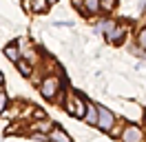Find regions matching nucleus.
Wrapping results in <instances>:
<instances>
[{
	"label": "nucleus",
	"mask_w": 146,
	"mask_h": 142,
	"mask_svg": "<svg viewBox=\"0 0 146 142\" xmlns=\"http://www.w3.org/2000/svg\"><path fill=\"white\" fill-rule=\"evenodd\" d=\"M86 104H89V102H86L80 93H71L69 100H66V111H69L71 115H75V118H84Z\"/></svg>",
	"instance_id": "obj_1"
},
{
	"label": "nucleus",
	"mask_w": 146,
	"mask_h": 142,
	"mask_svg": "<svg viewBox=\"0 0 146 142\" xmlns=\"http://www.w3.org/2000/svg\"><path fill=\"white\" fill-rule=\"evenodd\" d=\"M95 124L100 127L102 131H111V127L115 124V115L111 113L106 107H100V104H98V120H95Z\"/></svg>",
	"instance_id": "obj_2"
},
{
	"label": "nucleus",
	"mask_w": 146,
	"mask_h": 142,
	"mask_svg": "<svg viewBox=\"0 0 146 142\" xmlns=\"http://www.w3.org/2000/svg\"><path fill=\"white\" fill-rule=\"evenodd\" d=\"M122 140H124V142H144V133H142L139 127L131 124V127H124V131H122Z\"/></svg>",
	"instance_id": "obj_3"
},
{
	"label": "nucleus",
	"mask_w": 146,
	"mask_h": 142,
	"mask_svg": "<svg viewBox=\"0 0 146 142\" xmlns=\"http://www.w3.org/2000/svg\"><path fill=\"white\" fill-rule=\"evenodd\" d=\"M58 91H60V80L58 78H46L44 82H42V96H44L46 100H53Z\"/></svg>",
	"instance_id": "obj_4"
},
{
	"label": "nucleus",
	"mask_w": 146,
	"mask_h": 142,
	"mask_svg": "<svg viewBox=\"0 0 146 142\" xmlns=\"http://www.w3.org/2000/svg\"><path fill=\"white\" fill-rule=\"evenodd\" d=\"M49 142H73L62 129H58V127H51V131H49Z\"/></svg>",
	"instance_id": "obj_5"
},
{
	"label": "nucleus",
	"mask_w": 146,
	"mask_h": 142,
	"mask_svg": "<svg viewBox=\"0 0 146 142\" xmlns=\"http://www.w3.org/2000/svg\"><path fill=\"white\" fill-rule=\"evenodd\" d=\"M84 120H86L89 124H95V120H98V104H86Z\"/></svg>",
	"instance_id": "obj_6"
},
{
	"label": "nucleus",
	"mask_w": 146,
	"mask_h": 142,
	"mask_svg": "<svg viewBox=\"0 0 146 142\" xmlns=\"http://www.w3.org/2000/svg\"><path fill=\"white\" fill-rule=\"evenodd\" d=\"M5 53H7V58H9L11 62H18L20 60V53H18V47H16V44H9V47L5 49Z\"/></svg>",
	"instance_id": "obj_7"
},
{
	"label": "nucleus",
	"mask_w": 146,
	"mask_h": 142,
	"mask_svg": "<svg viewBox=\"0 0 146 142\" xmlns=\"http://www.w3.org/2000/svg\"><path fill=\"white\" fill-rule=\"evenodd\" d=\"M124 33H126V27H119V29H115V31H111V33L106 36V38H109L111 42H119Z\"/></svg>",
	"instance_id": "obj_8"
},
{
	"label": "nucleus",
	"mask_w": 146,
	"mask_h": 142,
	"mask_svg": "<svg viewBox=\"0 0 146 142\" xmlns=\"http://www.w3.org/2000/svg\"><path fill=\"white\" fill-rule=\"evenodd\" d=\"M46 7H49V2H46V0H31V9H33L36 13L46 11Z\"/></svg>",
	"instance_id": "obj_9"
},
{
	"label": "nucleus",
	"mask_w": 146,
	"mask_h": 142,
	"mask_svg": "<svg viewBox=\"0 0 146 142\" xmlns=\"http://www.w3.org/2000/svg\"><path fill=\"white\" fill-rule=\"evenodd\" d=\"M100 9V0H84V11L86 13H95Z\"/></svg>",
	"instance_id": "obj_10"
},
{
	"label": "nucleus",
	"mask_w": 146,
	"mask_h": 142,
	"mask_svg": "<svg viewBox=\"0 0 146 142\" xmlns=\"http://www.w3.org/2000/svg\"><path fill=\"white\" fill-rule=\"evenodd\" d=\"M16 64H18V71L25 76V78H29V76H31V64H29L27 60H18Z\"/></svg>",
	"instance_id": "obj_11"
},
{
	"label": "nucleus",
	"mask_w": 146,
	"mask_h": 142,
	"mask_svg": "<svg viewBox=\"0 0 146 142\" xmlns=\"http://www.w3.org/2000/svg\"><path fill=\"white\" fill-rule=\"evenodd\" d=\"M113 29H115V22H113V20H104V22H100V27H98V33L106 31V36H109Z\"/></svg>",
	"instance_id": "obj_12"
},
{
	"label": "nucleus",
	"mask_w": 146,
	"mask_h": 142,
	"mask_svg": "<svg viewBox=\"0 0 146 142\" xmlns=\"http://www.w3.org/2000/svg\"><path fill=\"white\" fill-rule=\"evenodd\" d=\"M100 7L106 9V11H111V9L115 7V0H100Z\"/></svg>",
	"instance_id": "obj_13"
},
{
	"label": "nucleus",
	"mask_w": 146,
	"mask_h": 142,
	"mask_svg": "<svg viewBox=\"0 0 146 142\" xmlns=\"http://www.w3.org/2000/svg\"><path fill=\"white\" fill-rule=\"evenodd\" d=\"M5 109H7V96H5L2 91H0V113H2Z\"/></svg>",
	"instance_id": "obj_14"
},
{
	"label": "nucleus",
	"mask_w": 146,
	"mask_h": 142,
	"mask_svg": "<svg viewBox=\"0 0 146 142\" xmlns=\"http://www.w3.org/2000/svg\"><path fill=\"white\" fill-rule=\"evenodd\" d=\"M137 40H139V44L146 49V29H142V31H139V38H137Z\"/></svg>",
	"instance_id": "obj_15"
},
{
	"label": "nucleus",
	"mask_w": 146,
	"mask_h": 142,
	"mask_svg": "<svg viewBox=\"0 0 146 142\" xmlns=\"http://www.w3.org/2000/svg\"><path fill=\"white\" fill-rule=\"evenodd\" d=\"M31 138H33V140H40V142H49V135H31Z\"/></svg>",
	"instance_id": "obj_16"
},
{
	"label": "nucleus",
	"mask_w": 146,
	"mask_h": 142,
	"mask_svg": "<svg viewBox=\"0 0 146 142\" xmlns=\"http://www.w3.org/2000/svg\"><path fill=\"white\" fill-rule=\"evenodd\" d=\"M46 2H49V5H51V2H58V0H46Z\"/></svg>",
	"instance_id": "obj_17"
},
{
	"label": "nucleus",
	"mask_w": 146,
	"mask_h": 142,
	"mask_svg": "<svg viewBox=\"0 0 146 142\" xmlns=\"http://www.w3.org/2000/svg\"><path fill=\"white\" fill-rule=\"evenodd\" d=\"M0 84H2V76H0Z\"/></svg>",
	"instance_id": "obj_18"
},
{
	"label": "nucleus",
	"mask_w": 146,
	"mask_h": 142,
	"mask_svg": "<svg viewBox=\"0 0 146 142\" xmlns=\"http://www.w3.org/2000/svg\"><path fill=\"white\" fill-rule=\"evenodd\" d=\"M0 89H2V87H0Z\"/></svg>",
	"instance_id": "obj_19"
}]
</instances>
